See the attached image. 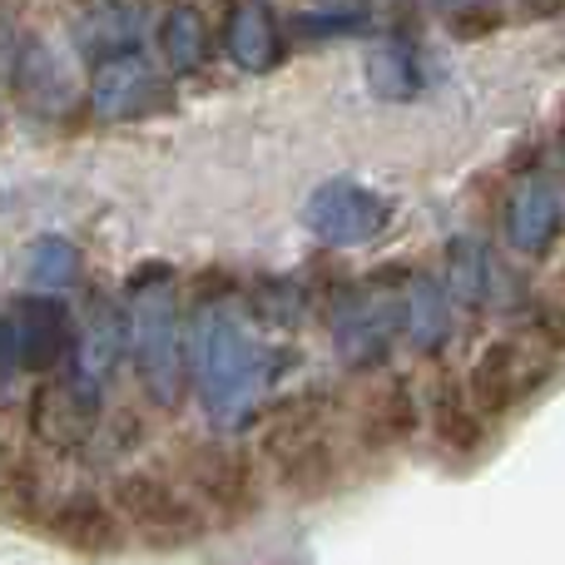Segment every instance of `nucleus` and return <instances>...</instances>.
Listing matches in <instances>:
<instances>
[{
	"instance_id": "nucleus-2",
	"label": "nucleus",
	"mask_w": 565,
	"mask_h": 565,
	"mask_svg": "<svg viewBox=\"0 0 565 565\" xmlns=\"http://www.w3.org/2000/svg\"><path fill=\"white\" fill-rule=\"evenodd\" d=\"M556 218H561V204H556V189L546 179H531L511 194V224H507V238L521 248V254H546V244L556 238Z\"/></svg>"
},
{
	"instance_id": "nucleus-1",
	"label": "nucleus",
	"mask_w": 565,
	"mask_h": 565,
	"mask_svg": "<svg viewBox=\"0 0 565 565\" xmlns=\"http://www.w3.org/2000/svg\"><path fill=\"white\" fill-rule=\"evenodd\" d=\"M556 362H561V348H551L536 328H526V332H516V338L491 342V348L471 362V372H467L461 387H467L471 407H477L481 417L497 422L501 412H511L516 402H526L531 392L556 372Z\"/></svg>"
}]
</instances>
